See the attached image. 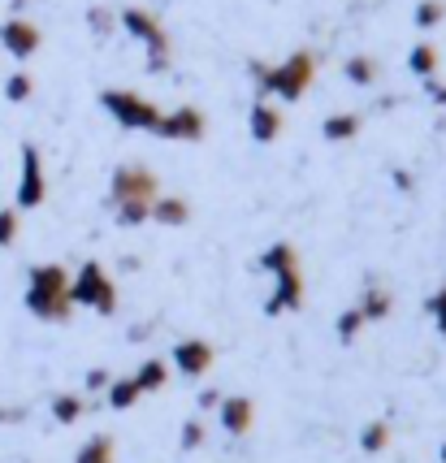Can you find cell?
I'll return each instance as SVG.
<instances>
[{
	"mask_svg": "<svg viewBox=\"0 0 446 463\" xmlns=\"http://www.w3.org/2000/svg\"><path fill=\"white\" fill-rule=\"evenodd\" d=\"M161 195V182L147 165H118L109 178V208L122 230H139L152 222V200Z\"/></svg>",
	"mask_w": 446,
	"mask_h": 463,
	"instance_id": "cell-1",
	"label": "cell"
},
{
	"mask_svg": "<svg viewBox=\"0 0 446 463\" xmlns=\"http://www.w3.org/2000/svg\"><path fill=\"white\" fill-rule=\"evenodd\" d=\"M261 269L273 278V290L264 299V317H290L304 307L308 282H304V260L295 251V242H269L261 251Z\"/></svg>",
	"mask_w": 446,
	"mask_h": 463,
	"instance_id": "cell-2",
	"label": "cell"
},
{
	"mask_svg": "<svg viewBox=\"0 0 446 463\" xmlns=\"http://www.w3.org/2000/svg\"><path fill=\"white\" fill-rule=\"evenodd\" d=\"M247 74L256 82V100H282V104H299L308 96V87L317 79V57L308 48H295L290 57H282L278 65H264V61H251Z\"/></svg>",
	"mask_w": 446,
	"mask_h": 463,
	"instance_id": "cell-3",
	"label": "cell"
},
{
	"mask_svg": "<svg viewBox=\"0 0 446 463\" xmlns=\"http://www.w3.org/2000/svg\"><path fill=\"white\" fill-rule=\"evenodd\" d=\"M26 312L43 325H65L74 317V299H70V273L65 264H35L26 273Z\"/></svg>",
	"mask_w": 446,
	"mask_h": 463,
	"instance_id": "cell-4",
	"label": "cell"
},
{
	"mask_svg": "<svg viewBox=\"0 0 446 463\" xmlns=\"http://www.w3.org/2000/svg\"><path fill=\"white\" fill-rule=\"evenodd\" d=\"M118 26H122L130 40L143 43V52H147V74H165L169 70V57H174V43L165 35V22L152 14V9H139V5H130L118 14Z\"/></svg>",
	"mask_w": 446,
	"mask_h": 463,
	"instance_id": "cell-5",
	"label": "cell"
},
{
	"mask_svg": "<svg viewBox=\"0 0 446 463\" xmlns=\"http://www.w3.org/2000/svg\"><path fill=\"white\" fill-rule=\"evenodd\" d=\"M70 299H74V307H87L96 317H113L118 312V282L109 278V269L100 260H82L79 273L70 278Z\"/></svg>",
	"mask_w": 446,
	"mask_h": 463,
	"instance_id": "cell-6",
	"label": "cell"
},
{
	"mask_svg": "<svg viewBox=\"0 0 446 463\" xmlns=\"http://www.w3.org/2000/svg\"><path fill=\"white\" fill-rule=\"evenodd\" d=\"M100 109L113 118V126L135 130V135H152V126H157V118H161V109L147 100L143 91H126V87H104Z\"/></svg>",
	"mask_w": 446,
	"mask_h": 463,
	"instance_id": "cell-7",
	"label": "cell"
},
{
	"mask_svg": "<svg viewBox=\"0 0 446 463\" xmlns=\"http://www.w3.org/2000/svg\"><path fill=\"white\" fill-rule=\"evenodd\" d=\"M48 200V174H43V156L35 143H22V165H18V191H14V208H40Z\"/></svg>",
	"mask_w": 446,
	"mask_h": 463,
	"instance_id": "cell-8",
	"label": "cell"
},
{
	"mask_svg": "<svg viewBox=\"0 0 446 463\" xmlns=\"http://www.w3.org/2000/svg\"><path fill=\"white\" fill-rule=\"evenodd\" d=\"M152 135L165 143H200L208 135V118H204V109H195V104H178V109H169V113L157 118Z\"/></svg>",
	"mask_w": 446,
	"mask_h": 463,
	"instance_id": "cell-9",
	"label": "cell"
},
{
	"mask_svg": "<svg viewBox=\"0 0 446 463\" xmlns=\"http://www.w3.org/2000/svg\"><path fill=\"white\" fill-rule=\"evenodd\" d=\"M213 360H217V351H213V343H204V338H183V343H174V351H169V368L178 377H186V382H204L213 373Z\"/></svg>",
	"mask_w": 446,
	"mask_h": 463,
	"instance_id": "cell-10",
	"label": "cell"
},
{
	"mask_svg": "<svg viewBox=\"0 0 446 463\" xmlns=\"http://www.w3.org/2000/svg\"><path fill=\"white\" fill-rule=\"evenodd\" d=\"M40 43H43V31L31 18L14 14V18L0 22V48H5L14 61H31L40 52Z\"/></svg>",
	"mask_w": 446,
	"mask_h": 463,
	"instance_id": "cell-11",
	"label": "cell"
},
{
	"mask_svg": "<svg viewBox=\"0 0 446 463\" xmlns=\"http://www.w3.org/2000/svg\"><path fill=\"white\" fill-rule=\"evenodd\" d=\"M217 424H222L230 438H247L251 424H256V403L247 394H225L222 407H217Z\"/></svg>",
	"mask_w": 446,
	"mask_h": 463,
	"instance_id": "cell-12",
	"label": "cell"
},
{
	"mask_svg": "<svg viewBox=\"0 0 446 463\" xmlns=\"http://www.w3.org/2000/svg\"><path fill=\"white\" fill-rule=\"evenodd\" d=\"M282 109L278 104H269V100H256L251 109H247V135L256 143H278L282 139Z\"/></svg>",
	"mask_w": 446,
	"mask_h": 463,
	"instance_id": "cell-13",
	"label": "cell"
},
{
	"mask_svg": "<svg viewBox=\"0 0 446 463\" xmlns=\"http://www.w3.org/2000/svg\"><path fill=\"white\" fill-rule=\"evenodd\" d=\"M191 213H195V208H191V200H186V195H157V200H152V222L157 225H165V230H183L186 222H191Z\"/></svg>",
	"mask_w": 446,
	"mask_h": 463,
	"instance_id": "cell-14",
	"label": "cell"
},
{
	"mask_svg": "<svg viewBox=\"0 0 446 463\" xmlns=\"http://www.w3.org/2000/svg\"><path fill=\"white\" fill-rule=\"evenodd\" d=\"M356 312L365 317V325H377L394 312V295H390L385 286H365V295L356 299Z\"/></svg>",
	"mask_w": 446,
	"mask_h": 463,
	"instance_id": "cell-15",
	"label": "cell"
},
{
	"mask_svg": "<svg viewBox=\"0 0 446 463\" xmlns=\"http://www.w3.org/2000/svg\"><path fill=\"white\" fill-rule=\"evenodd\" d=\"M360 130H365V118H360V113H329V118L321 121L325 143H351Z\"/></svg>",
	"mask_w": 446,
	"mask_h": 463,
	"instance_id": "cell-16",
	"label": "cell"
},
{
	"mask_svg": "<svg viewBox=\"0 0 446 463\" xmlns=\"http://www.w3.org/2000/svg\"><path fill=\"white\" fill-rule=\"evenodd\" d=\"M139 399H143V390L135 382V373L130 377H113L109 390H104V407H113V411H130V407H139Z\"/></svg>",
	"mask_w": 446,
	"mask_h": 463,
	"instance_id": "cell-17",
	"label": "cell"
},
{
	"mask_svg": "<svg viewBox=\"0 0 446 463\" xmlns=\"http://www.w3.org/2000/svg\"><path fill=\"white\" fill-rule=\"evenodd\" d=\"M169 377H174V368H169L161 355H152V360H143L139 368H135V382H139L143 394H161L165 385H169Z\"/></svg>",
	"mask_w": 446,
	"mask_h": 463,
	"instance_id": "cell-18",
	"label": "cell"
},
{
	"mask_svg": "<svg viewBox=\"0 0 446 463\" xmlns=\"http://www.w3.org/2000/svg\"><path fill=\"white\" fill-rule=\"evenodd\" d=\"M438 65H442V52L433 48L429 40H421L412 52H407V70L416 74V79L425 82V79H438Z\"/></svg>",
	"mask_w": 446,
	"mask_h": 463,
	"instance_id": "cell-19",
	"label": "cell"
},
{
	"mask_svg": "<svg viewBox=\"0 0 446 463\" xmlns=\"http://www.w3.org/2000/svg\"><path fill=\"white\" fill-rule=\"evenodd\" d=\"M74 463H118V442L109 433H96L74 450Z\"/></svg>",
	"mask_w": 446,
	"mask_h": 463,
	"instance_id": "cell-20",
	"label": "cell"
},
{
	"mask_svg": "<svg viewBox=\"0 0 446 463\" xmlns=\"http://www.w3.org/2000/svg\"><path fill=\"white\" fill-rule=\"evenodd\" d=\"M377 74H382V65L368 57V52H356V57H346V65H343V79L351 82V87H373Z\"/></svg>",
	"mask_w": 446,
	"mask_h": 463,
	"instance_id": "cell-21",
	"label": "cell"
},
{
	"mask_svg": "<svg viewBox=\"0 0 446 463\" xmlns=\"http://www.w3.org/2000/svg\"><path fill=\"white\" fill-rule=\"evenodd\" d=\"M87 407H91V403H87L82 394H57L48 411H52V420H57V424H79L82 416H87Z\"/></svg>",
	"mask_w": 446,
	"mask_h": 463,
	"instance_id": "cell-22",
	"label": "cell"
},
{
	"mask_svg": "<svg viewBox=\"0 0 446 463\" xmlns=\"http://www.w3.org/2000/svg\"><path fill=\"white\" fill-rule=\"evenodd\" d=\"M385 446H390V420H368L360 429V450L365 455H382Z\"/></svg>",
	"mask_w": 446,
	"mask_h": 463,
	"instance_id": "cell-23",
	"label": "cell"
},
{
	"mask_svg": "<svg viewBox=\"0 0 446 463\" xmlns=\"http://www.w3.org/2000/svg\"><path fill=\"white\" fill-rule=\"evenodd\" d=\"M334 334H338V343H343V346H351L356 338H360V334H365V317L356 312V303L338 312V321H334Z\"/></svg>",
	"mask_w": 446,
	"mask_h": 463,
	"instance_id": "cell-24",
	"label": "cell"
},
{
	"mask_svg": "<svg viewBox=\"0 0 446 463\" xmlns=\"http://www.w3.org/2000/svg\"><path fill=\"white\" fill-rule=\"evenodd\" d=\"M35 96V79L26 74V70H14L9 79H5V100L9 104H26Z\"/></svg>",
	"mask_w": 446,
	"mask_h": 463,
	"instance_id": "cell-25",
	"label": "cell"
},
{
	"mask_svg": "<svg viewBox=\"0 0 446 463\" xmlns=\"http://www.w3.org/2000/svg\"><path fill=\"white\" fill-rule=\"evenodd\" d=\"M208 442V429H204L200 416H186L183 429H178V450L183 455H191V450H200V446Z\"/></svg>",
	"mask_w": 446,
	"mask_h": 463,
	"instance_id": "cell-26",
	"label": "cell"
},
{
	"mask_svg": "<svg viewBox=\"0 0 446 463\" xmlns=\"http://www.w3.org/2000/svg\"><path fill=\"white\" fill-rule=\"evenodd\" d=\"M442 18H446V5H442V0H421V5H416V14H412V22H416L421 31L442 26Z\"/></svg>",
	"mask_w": 446,
	"mask_h": 463,
	"instance_id": "cell-27",
	"label": "cell"
},
{
	"mask_svg": "<svg viewBox=\"0 0 446 463\" xmlns=\"http://www.w3.org/2000/svg\"><path fill=\"white\" fill-rule=\"evenodd\" d=\"M18 230H22V213H18V208H0V251L18 242Z\"/></svg>",
	"mask_w": 446,
	"mask_h": 463,
	"instance_id": "cell-28",
	"label": "cell"
},
{
	"mask_svg": "<svg viewBox=\"0 0 446 463\" xmlns=\"http://www.w3.org/2000/svg\"><path fill=\"white\" fill-rule=\"evenodd\" d=\"M87 26H91V35H113V26H118V14L113 9H87Z\"/></svg>",
	"mask_w": 446,
	"mask_h": 463,
	"instance_id": "cell-29",
	"label": "cell"
},
{
	"mask_svg": "<svg viewBox=\"0 0 446 463\" xmlns=\"http://www.w3.org/2000/svg\"><path fill=\"white\" fill-rule=\"evenodd\" d=\"M425 312L433 317V325H438V334H446V290H433L425 299Z\"/></svg>",
	"mask_w": 446,
	"mask_h": 463,
	"instance_id": "cell-30",
	"label": "cell"
},
{
	"mask_svg": "<svg viewBox=\"0 0 446 463\" xmlns=\"http://www.w3.org/2000/svg\"><path fill=\"white\" fill-rule=\"evenodd\" d=\"M109 382H113V373H109V368H91V373L82 377V390H87V394H104Z\"/></svg>",
	"mask_w": 446,
	"mask_h": 463,
	"instance_id": "cell-31",
	"label": "cell"
},
{
	"mask_svg": "<svg viewBox=\"0 0 446 463\" xmlns=\"http://www.w3.org/2000/svg\"><path fill=\"white\" fill-rule=\"evenodd\" d=\"M425 91H429V100L438 104V109H446V82H438V79H425Z\"/></svg>",
	"mask_w": 446,
	"mask_h": 463,
	"instance_id": "cell-32",
	"label": "cell"
},
{
	"mask_svg": "<svg viewBox=\"0 0 446 463\" xmlns=\"http://www.w3.org/2000/svg\"><path fill=\"white\" fill-rule=\"evenodd\" d=\"M222 390H200V411H217V407H222Z\"/></svg>",
	"mask_w": 446,
	"mask_h": 463,
	"instance_id": "cell-33",
	"label": "cell"
},
{
	"mask_svg": "<svg viewBox=\"0 0 446 463\" xmlns=\"http://www.w3.org/2000/svg\"><path fill=\"white\" fill-rule=\"evenodd\" d=\"M394 186H399V191H412V186H416V178H412V174H403V169H394Z\"/></svg>",
	"mask_w": 446,
	"mask_h": 463,
	"instance_id": "cell-34",
	"label": "cell"
},
{
	"mask_svg": "<svg viewBox=\"0 0 446 463\" xmlns=\"http://www.w3.org/2000/svg\"><path fill=\"white\" fill-rule=\"evenodd\" d=\"M26 5H31V0H9V9H14V14H22Z\"/></svg>",
	"mask_w": 446,
	"mask_h": 463,
	"instance_id": "cell-35",
	"label": "cell"
},
{
	"mask_svg": "<svg viewBox=\"0 0 446 463\" xmlns=\"http://www.w3.org/2000/svg\"><path fill=\"white\" fill-rule=\"evenodd\" d=\"M438 459H442V463H446V442H442V446H438Z\"/></svg>",
	"mask_w": 446,
	"mask_h": 463,
	"instance_id": "cell-36",
	"label": "cell"
}]
</instances>
